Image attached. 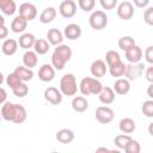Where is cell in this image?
Segmentation results:
<instances>
[{
    "label": "cell",
    "mask_w": 153,
    "mask_h": 153,
    "mask_svg": "<svg viewBox=\"0 0 153 153\" xmlns=\"http://www.w3.org/2000/svg\"><path fill=\"white\" fill-rule=\"evenodd\" d=\"M0 31H1V32H0V38H1V39H5L6 36H7V32H8V30H7V27L5 26V24L0 26Z\"/></svg>",
    "instance_id": "cell-44"
},
{
    "label": "cell",
    "mask_w": 153,
    "mask_h": 153,
    "mask_svg": "<svg viewBox=\"0 0 153 153\" xmlns=\"http://www.w3.org/2000/svg\"><path fill=\"white\" fill-rule=\"evenodd\" d=\"M118 61H121V56L116 50H109L105 54V62H106L108 67L114 65V63H116V62H118Z\"/></svg>",
    "instance_id": "cell-33"
},
{
    "label": "cell",
    "mask_w": 153,
    "mask_h": 153,
    "mask_svg": "<svg viewBox=\"0 0 153 153\" xmlns=\"http://www.w3.org/2000/svg\"><path fill=\"white\" fill-rule=\"evenodd\" d=\"M143 20L147 25L153 26V7H148L143 12Z\"/></svg>",
    "instance_id": "cell-39"
},
{
    "label": "cell",
    "mask_w": 153,
    "mask_h": 153,
    "mask_svg": "<svg viewBox=\"0 0 153 153\" xmlns=\"http://www.w3.org/2000/svg\"><path fill=\"white\" fill-rule=\"evenodd\" d=\"M118 128L122 133L124 134H131L135 131L136 129V124H135V121L130 117H124L118 123Z\"/></svg>",
    "instance_id": "cell-22"
},
{
    "label": "cell",
    "mask_w": 153,
    "mask_h": 153,
    "mask_svg": "<svg viewBox=\"0 0 153 153\" xmlns=\"http://www.w3.org/2000/svg\"><path fill=\"white\" fill-rule=\"evenodd\" d=\"M36 37L33 33H30V32H26V33H23L19 39H18V43H19V47L25 49V50H30V48H33L35 43H36Z\"/></svg>",
    "instance_id": "cell-17"
},
{
    "label": "cell",
    "mask_w": 153,
    "mask_h": 153,
    "mask_svg": "<svg viewBox=\"0 0 153 153\" xmlns=\"http://www.w3.org/2000/svg\"><path fill=\"white\" fill-rule=\"evenodd\" d=\"M143 55L142 49L139 45H134L133 48H130L129 50L126 51V59L129 63H137L141 61Z\"/></svg>",
    "instance_id": "cell-15"
},
{
    "label": "cell",
    "mask_w": 153,
    "mask_h": 153,
    "mask_svg": "<svg viewBox=\"0 0 153 153\" xmlns=\"http://www.w3.org/2000/svg\"><path fill=\"white\" fill-rule=\"evenodd\" d=\"M55 17H56V8L55 7H47L39 14V22L42 24H49L55 19Z\"/></svg>",
    "instance_id": "cell-28"
},
{
    "label": "cell",
    "mask_w": 153,
    "mask_h": 153,
    "mask_svg": "<svg viewBox=\"0 0 153 153\" xmlns=\"http://www.w3.org/2000/svg\"><path fill=\"white\" fill-rule=\"evenodd\" d=\"M0 10L6 16H12L17 11V5L14 0H0Z\"/></svg>",
    "instance_id": "cell-29"
},
{
    "label": "cell",
    "mask_w": 153,
    "mask_h": 153,
    "mask_svg": "<svg viewBox=\"0 0 153 153\" xmlns=\"http://www.w3.org/2000/svg\"><path fill=\"white\" fill-rule=\"evenodd\" d=\"M63 35H65L66 38H68L71 41L78 39L81 36V27L78 24H75V23H71V24L65 26Z\"/></svg>",
    "instance_id": "cell-14"
},
{
    "label": "cell",
    "mask_w": 153,
    "mask_h": 153,
    "mask_svg": "<svg viewBox=\"0 0 153 153\" xmlns=\"http://www.w3.org/2000/svg\"><path fill=\"white\" fill-rule=\"evenodd\" d=\"M18 11H19V14L23 16L27 22L33 20L37 17V8L31 2H23L19 6V10Z\"/></svg>",
    "instance_id": "cell-11"
},
{
    "label": "cell",
    "mask_w": 153,
    "mask_h": 153,
    "mask_svg": "<svg viewBox=\"0 0 153 153\" xmlns=\"http://www.w3.org/2000/svg\"><path fill=\"white\" fill-rule=\"evenodd\" d=\"M145 59L148 63L153 65V45H149L145 50Z\"/></svg>",
    "instance_id": "cell-41"
},
{
    "label": "cell",
    "mask_w": 153,
    "mask_h": 153,
    "mask_svg": "<svg viewBox=\"0 0 153 153\" xmlns=\"http://www.w3.org/2000/svg\"><path fill=\"white\" fill-rule=\"evenodd\" d=\"M38 78L43 82H49L55 78V68L53 65L44 63L38 69Z\"/></svg>",
    "instance_id": "cell-12"
},
{
    "label": "cell",
    "mask_w": 153,
    "mask_h": 153,
    "mask_svg": "<svg viewBox=\"0 0 153 153\" xmlns=\"http://www.w3.org/2000/svg\"><path fill=\"white\" fill-rule=\"evenodd\" d=\"M79 90L82 93V96H91V94H99L103 90L102 82L98 80V78L92 76H85L81 79L79 84Z\"/></svg>",
    "instance_id": "cell-3"
},
{
    "label": "cell",
    "mask_w": 153,
    "mask_h": 153,
    "mask_svg": "<svg viewBox=\"0 0 153 153\" xmlns=\"http://www.w3.org/2000/svg\"><path fill=\"white\" fill-rule=\"evenodd\" d=\"M90 71H91L92 76L99 79V78H103L106 74V72H108V65L103 60H94L91 63Z\"/></svg>",
    "instance_id": "cell-13"
},
{
    "label": "cell",
    "mask_w": 153,
    "mask_h": 153,
    "mask_svg": "<svg viewBox=\"0 0 153 153\" xmlns=\"http://www.w3.org/2000/svg\"><path fill=\"white\" fill-rule=\"evenodd\" d=\"M56 140L61 143H71L73 140H74V131L71 130V129H67V128H63V129H60L56 135H55Z\"/></svg>",
    "instance_id": "cell-23"
},
{
    "label": "cell",
    "mask_w": 153,
    "mask_h": 153,
    "mask_svg": "<svg viewBox=\"0 0 153 153\" xmlns=\"http://www.w3.org/2000/svg\"><path fill=\"white\" fill-rule=\"evenodd\" d=\"M147 96L151 99H153V82H151V85L147 87Z\"/></svg>",
    "instance_id": "cell-45"
},
{
    "label": "cell",
    "mask_w": 153,
    "mask_h": 153,
    "mask_svg": "<svg viewBox=\"0 0 153 153\" xmlns=\"http://www.w3.org/2000/svg\"><path fill=\"white\" fill-rule=\"evenodd\" d=\"M124 151H126L127 153H140V151H141V146H140L139 141H136V140H134V139L131 137L130 141L127 143Z\"/></svg>",
    "instance_id": "cell-35"
},
{
    "label": "cell",
    "mask_w": 153,
    "mask_h": 153,
    "mask_svg": "<svg viewBox=\"0 0 153 153\" xmlns=\"http://www.w3.org/2000/svg\"><path fill=\"white\" fill-rule=\"evenodd\" d=\"M141 111L146 117H153V99L143 102L141 106Z\"/></svg>",
    "instance_id": "cell-37"
},
{
    "label": "cell",
    "mask_w": 153,
    "mask_h": 153,
    "mask_svg": "<svg viewBox=\"0 0 153 153\" xmlns=\"http://www.w3.org/2000/svg\"><path fill=\"white\" fill-rule=\"evenodd\" d=\"M133 1H134V5L139 8H145L149 4V0H133Z\"/></svg>",
    "instance_id": "cell-43"
},
{
    "label": "cell",
    "mask_w": 153,
    "mask_h": 153,
    "mask_svg": "<svg viewBox=\"0 0 153 153\" xmlns=\"http://www.w3.org/2000/svg\"><path fill=\"white\" fill-rule=\"evenodd\" d=\"M0 92H1V99H0V102H1V104H4V103H6V91H5L4 87H1Z\"/></svg>",
    "instance_id": "cell-46"
},
{
    "label": "cell",
    "mask_w": 153,
    "mask_h": 153,
    "mask_svg": "<svg viewBox=\"0 0 153 153\" xmlns=\"http://www.w3.org/2000/svg\"><path fill=\"white\" fill-rule=\"evenodd\" d=\"M97 152H110V149H108V148H104V147H102V148H98V149H97Z\"/></svg>",
    "instance_id": "cell-48"
},
{
    "label": "cell",
    "mask_w": 153,
    "mask_h": 153,
    "mask_svg": "<svg viewBox=\"0 0 153 153\" xmlns=\"http://www.w3.org/2000/svg\"><path fill=\"white\" fill-rule=\"evenodd\" d=\"M112 88L117 94H127L130 91V80L127 78H118L115 81Z\"/></svg>",
    "instance_id": "cell-16"
},
{
    "label": "cell",
    "mask_w": 153,
    "mask_h": 153,
    "mask_svg": "<svg viewBox=\"0 0 153 153\" xmlns=\"http://www.w3.org/2000/svg\"><path fill=\"white\" fill-rule=\"evenodd\" d=\"M117 16L122 20H129L134 16V6L129 1H123L117 6Z\"/></svg>",
    "instance_id": "cell-10"
},
{
    "label": "cell",
    "mask_w": 153,
    "mask_h": 153,
    "mask_svg": "<svg viewBox=\"0 0 153 153\" xmlns=\"http://www.w3.org/2000/svg\"><path fill=\"white\" fill-rule=\"evenodd\" d=\"M43 96H44V99L53 105H59L62 102V97H63L62 92L60 90H57L56 87H53V86L47 87L44 90Z\"/></svg>",
    "instance_id": "cell-8"
},
{
    "label": "cell",
    "mask_w": 153,
    "mask_h": 153,
    "mask_svg": "<svg viewBox=\"0 0 153 153\" xmlns=\"http://www.w3.org/2000/svg\"><path fill=\"white\" fill-rule=\"evenodd\" d=\"M72 108L76 112H85L88 109V102L82 96H76L72 99Z\"/></svg>",
    "instance_id": "cell-24"
},
{
    "label": "cell",
    "mask_w": 153,
    "mask_h": 153,
    "mask_svg": "<svg viewBox=\"0 0 153 153\" xmlns=\"http://www.w3.org/2000/svg\"><path fill=\"white\" fill-rule=\"evenodd\" d=\"M50 48V43L48 42V39H43V38H38L36 39V43L33 45V50L38 54V55H44L49 51Z\"/></svg>",
    "instance_id": "cell-30"
},
{
    "label": "cell",
    "mask_w": 153,
    "mask_h": 153,
    "mask_svg": "<svg viewBox=\"0 0 153 153\" xmlns=\"http://www.w3.org/2000/svg\"><path fill=\"white\" fill-rule=\"evenodd\" d=\"M143 71H145V65H143V63H141V62H137V63H129V65H127V71H126L124 76H126L128 80H130V81L137 80V79L142 75Z\"/></svg>",
    "instance_id": "cell-7"
},
{
    "label": "cell",
    "mask_w": 153,
    "mask_h": 153,
    "mask_svg": "<svg viewBox=\"0 0 153 153\" xmlns=\"http://www.w3.org/2000/svg\"><path fill=\"white\" fill-rule=\"evenodd\" d=\"M130 139H131L130 135L123 133V134H120V135H117V136L115 137L114 143H115V146H116L118 149H124L126 146H127V143L130 141Z\"/></svg>",
    "instance_id": "cell-32"
},
{
    "label": "cell",
    "mask_w": 153,
    "mask_h": 153,
    "mask_svg": "<svg viewBox=\"0 0 153 153\" xmlns=\"http://www.w3.org/2000/svg\"><path fill=\"white\" fill-rule=\"evenodd\" d=\"M26 26H27V20L23 16H20V14L14 17V19L11 23V30L14 33H20V32L25 31Z\"/></svg>",
    "instance_id": "cell-20"
},
{
    "label": "cell",
    "mask_w": 153,
    "mask_h": 153,
    "mask_svg": "<svg viewBox=\"0 0 153 153\" xmlns=\"http://www.w3.org/2000/svg\"><path fill=\"white\" fill-rule=\"evenodd\" d=\"M1 117L5 121L13 122L16 124H20L26 121L27 112L23 105L6 102L1 106Z\"/></svg>",
    "instance_id": "cell-1"
},
{
    "label": "cell",
    "mask_w": 153,
    "mask_h": 153,
    "mask_svg": "<svg viewBox=\"0 0 153 153\" xmlns=\"http://www.w3.org/2000/svg\"><path fill=\"white\" fill-rule=\"evenodd\" d=\"M88 23H90V26L92 29H94V30H103L108 25V16L105 14L104 11L97 10V11L91 13V16L88 18Z\"/></svg>",
    "instance_id": "cell-5"
},
{
    "label": "cell",
    "mask_w": 153,
    "mask_h": 153,
    "mask_svg": "<svg viewBox=\"0 0 153 153\" xmlns=\"http://www.w3.org/2000/svg\"><path fill=\"white\" fill-rule=\"evenodd\" d=\"M59 12L63 18H73L76 13V4L73 0H63L60 4Z\"/></svg>",
    "instance_id": "cell-9"
},
{
    "label": "cell",
    "mask_w": 153,
    "mask_h": 153,
    "mask_svg": "<svg viewBox=\"0 0 153 153\" xmlns=\"http://www.w3.org/2000/svg\"><path fill=\"white\" fill-rule=\"evenodd\" d=\"M126 71H127V65H124V62H122V61H118V62L109 66V72H110L111 76H115V78L124 76Z\"/></svg>",
    "instance_id": "cell-26"
},
{
    "label": "cell",
    "mask_w": 153,
    "mask_h": 153,
    "mask_svg": "<svg viewBox=\"0 0 153 153\" xmlns=\"http://www.w3.org/2000/svg\"><path fill=\"white\" fill-rule=\"evenodd\" d=\"M98 97H99L100 103H103L104 105L112 104L114 100H115V91H114V88H111L109 86H105V87H103V90L100 91Z\"/></svg>",
    "instance_id": "cell-18"
},
{
    "label": "cell",
    "mask_w": 153,
    "mask_h": 153,
    "mask_svg": "<svg viewBox=\"0 0 153 153\" xmlns=\"http://www.w3.org/2000/svg\"><path fill=\"white\" fill-rule=\"evenodd\" d=\"M23 81L20 80V78L13 72V73H10L7 76H6V84H7V86L8 87H11V88H14V87H17L18 85H20Z\"/></svg>",
    "instance_id": "cell-34"
},
{
    "label": "cell",
    "mask_w": 153,
    "mask_h": 153,
    "mask_svg": "<svg viewBox=\"0 0 153 153\" xmlns=\"http://www.w3.org/2000/svg\"><path fill=\"white\" fill-rule=\"evenodd\" d=\"M18 44H19V43H18L16 39H13V38H7V39H5V41L2 42V44H1V50H2V53H4L5 55H7V56L14 55L16 51H17V49H18Z\"/></svg>",
    "instance_id": "cell-21"
},
{
    "label": "cell",
    "mask_w": 153,
    "mask_h": 153,
    "mask_svg": "<svg viewBox=\"0 0 153 153\" xmlns=\"http://www.w3.org/2000/svg\"><path fill=\"white\" fill-rule=\"evenodd\" d=\"M115 117L114 110L109 106H98L96 109V120L102 124L110 123Z\"/></svg>",
    "instance_id": "cell-6"
},
{
    "label": "cell",
    "mask_w": 153,
    "mask_h": 153,
    "mask_svg": "<svg viewBox=\"0 0 153 153\" xmlns=\"http://www.w3.org/2000/svg\"><path fill=\"white\" fill-rule=\"evenodd\" d=\"M78 5L82 11L90 12V11H92L94 8L96 0H78Z\"/></svg>",
    "instance_id": "cell-38"
},
{
    "label": "cell",
    "mask_w": 153,
    "mask_h": 153,
    "mask_svg": "<svg viewBox=\"0 0 153 153\" xmlns=\"http://www.w3.org/2000/svg\"><path fill=\"white\" fill-rule=\"evenodd\" d=\"M37 53L35 50H26L23 55V65L29 67V68H33L36 67L37 62H38V57H37Z\"/></svg>",
    "instance_id": "cell-25"
},
{
    "label": "cell",
    "mask_w": 153,
    "mask_h": 153,
    "mask_svg": "<svg viewBox=\"0 0 153 153\" xmlns=\"http://www.w3.org/2000/svg\"><path fill=\"white\" fill-rule=\"evenodd\" d=\"M72 57V49L67 44H60L56 45L54 49V53L51 55V65L54 66L55 69L62 71L66 66V63L71 60Z\"/></svg>",
    "instance_id": "cell-2"
},
{
    "label": "cell",
    "mask_w": 153,
    "mask_h": 153,
    "mask_svg": "<svg viewBox=\"0 0 153 153\" xmlns=\"http://www.w3.org/2000/svg\"><path fill=\"white\" fill-rule=\"evenodd\" d=\"M78 90H79V86L76 84V79L74 74L67 73L62 75L60 80V91L62 92L63 96H67V97L75 96Z\"/></svg>",
    "instance_id": "cell-4"
},
{
    "label": "cell",
    "mask_w": 153,
    "mask_h": 153,
    "mask_svg": "<svg viewBox=\"0 0 153 153\" xmlns=\"http://www.w3.org/2000/svg\"><path fill=\"white\" fill-rule=\"evenodd\" d=\"M14 73L20 78V80L23 82H26V81H29V80H31L33 78L32 68H29L26 66H18L14 69Z\"/></svg>",
    "instance_id": "cell-27"
},
{
    "label": "cell",
    "mask_w": 153,
    "mask_h": 153,
    "mask_svg": "<svg viewBox=\"0 0 153 153\" xmlns=\"http://www.w3.org/2000/svg\"><path fill=\"white\" fill-rule=\"evenodd\" d=\"M99 2L104 10H114L117 6V0H99Z\"/></svg>",
    "instance_id": "cell-40"
},
{
    "label": "cell",
    "mask_w": 153,
    "mask_h": 153,
    "mask_svg": "<svg viewBox=\"0 0 153 153\" xmlns=\"http://www.w3.org/2000/svg\"><path fill=\"white\" fill-rule=\"evenodd\" d=\"M63 33L60 31V30H57V29H50L48 32H47V39H48V42L51 44V45H60V44H62V42H63Z\"/></svg>",
    "instance_id": "cell-19"
},
{
    "label": "cell",
    "mask_w": 153,
    "mask_h": 153,
    "mask_svg": "<svg viewBox=\"0 0 153 153\" xmlns=\"http://www.w3.org/2000/svg\"><path fill=\"white\" fill-rule=\"evenodd\" d=\"M12 92H13V94H14L16 97L23 98V97H25V96L27 94V92H29V87H27V85H26L25 82H22V84L18 85L17 87L12 88Z\"/></svg>",
    "instance_id": "cell-36"
},
{
    "label": "cell",
    "mask_w": 153,
    "mask_h": 153,
    "mask_svg": "<svg viewBox=\"0 0 153 153\" xmlns=\"http://www.w3.org/2000/svg\"><path fill=\"white\" fill-rule=\"evenodd\" d=\"M145 76H146V80H147V81L153 82V65H151L149 67L146 68V71H145Z\"/></svg>",
    "instance_id": "cell-42"
},
{
    "label": "cell",
    "mask_w": 153,
    "mask_h": 153,
    "mask_svg": "<svg viewBox=\"0 0 153 153\" xmlns=\"http://www.w3.org/2000/svg\"><path fill=\"white\" fill-rule=\"evenodd\" d=\"M148 133L151 136H153V122L149 123V126H148Z\"/></svg>",
    "instance_id": "cell-47"
},
{
    "label": "cell",
    "mask_w": 153,
    "mask_h": 153,
    "mask_svg": "<svg viewBox=\"0 0 153 153\" xmlns=\"http://www.w3.org/2000/svg\"><path fill=\"white\" fill-rule=\"evenodd\" d=\"M134 45H136L135 44V39L133 37H130V36H123V37H121L118 39V47H120V49H122L124 51L129 50Z\"/></svg>",
    "instance_id": "cell-31"
}]
</instances>
